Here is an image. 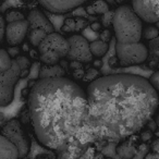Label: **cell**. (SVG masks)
<instances>
[{"label": "cell", "instance_id": "cell-24", "mask_svg": "<svg viewBox=\"0 0 159 159\" xmlns=\"http://www.w3.org/2000/svg\"><path fill=\"white\" fill-rule=\"evenodd\" d=\"M149 46H150V48H152V50L159 51V35L157 36L155 39L150 40V42H149Z\"/></svg>", "mask_w": 159, "mask_h": 159}, {"label": "cell", "instance_id": "cell-5", "mask_svg": "<svg viewBox=\"0 0 159 159\" xmlns=\"http://www.w3.org/2000/svg\"><path fill=\"white\" fill-rule=\"evenodd\" d=\"M27 21H29V40L33 46L37 47L43 39L48 34L55 32L52 23L50 22L46 14L38 9H33L27 14Z\"/></svg>", "mask_w": 159, "mask_h": 159}, {"label": "cell", "instance_id": "cell-26", "mask_svg": "<svg viewBox=\"0 0 159 159\" xmlns=\"http://www.w3.org/2000/svg\"><path fill=\"white\" fill-rule=\"evenodd\" d=\"M144 159H159V154H156V152H148Z\"/></svg>", "mask_w": 159, "mask_h": 159}, {"label": "cell", "instance_id": "cell-21", "mask_svg": "<svg viewBox=\"0 0 159 159\" xmlns=\"http://www.w3.org/2000/svg\"><path fill=\"white\" fill-rule=\"evenodd\" d=\"M23 19H25L24 14L19 11V10H9V11H7V13H6V16H5V20L7 23L23 20Z\"/></svg>", "mask_w": 159, "mask_h": 159}, {"label": "cell", "instance_id": "cell-22", "mask_svg": "<svg viewBox=\"0 0 159 159\" xmlns=\"http://www.w3.org/2000/svg\"><path fill=\"white\" fill-rule=\"evenodd\" d=\"M148 82L150 83L154 89L159 94V70L155 71L152 75H150L149 80H148Z\"/></svg>", "mask_w": 159, "mask_h": 159}, {"label": "cell", "instance_id": "cell-17", "mask_svg": "<svg viewBox=\"0 0 159 159\" xmlns=\"http://www.w3.org/2000/svg\"><path fill=\"white\" fill-rule=\"evenodd\" d=\"M91 47V52L93 55V57L96 58H102L106 55L107 50H108V44L105 40L99 39V40H94L89 45Z\"/></svg>", "mask_w": 159, "mask_h": 159}, {"label": "cell", "instance_id": "cell-27", "mask_svg": "<svg viewBox=\"0 0 159 159\" xmlns=\"http://www.w3.org/2000/svg\"><path fill=\"white\" fill-rule=\"evenodd\" d=\"M105 33H106V35H110V32H109V31H106V32H105ZM102 38H104V39H105V34L104 33H102ZM109 39H110V36H106V40H105V42H108V40Z\"/></svg>", "mask_w": 159, "mask_h": 159}, {"label": "cell", "instance_id": "cell-14", "mask_svg": "<svg viewBox=\"0 0 159 159\" xmlns=\"http://www.w3.org/2000/svg\"><path fill=\"white\" fill-rule=\"evenodd\" d=\"M64 76V70L59 64H43L39 70V79H50V77Z\"/></svg>", "mask_w": 159, "mask_h": 159}, {"label": "cell", "instance_id": "cell-6", "mask_svg": "<svg viewBox=\"0 0 159 159\" xmlns=\"http://www.w3.org/2000/svg\"><path fill=\"white\" fill-rule=\"evenodd\" d=\"M22 77V72L16 59L7 72H0V107L9 106L14 97V86Z\"/></svg>", "mask_w": 159, "mask_h": 159}, {"label": "cell", "instance_id": "cell-10", "mask_svg": "<svg viewBox=\"0 0 159 159\" xmlns=\"http://www.w3.org/2000/svg\"><path fill=\"white\" fill-rule=\"evenodd\" d=\"M30 24L27 19L7 23L6 25V40L11 46L20 45L29 34Z\"/></svg>", "mask_w": 159, "mask_h": 159}, {"label": "cell", "instance_id": "cell-28", "mask_svg": "<svg viewBox=\"0 0 159 159\" xmlns=\"http://www.w3.org/2000/svg\"><path fill=\"white\" fill-rule=\"evenodd\" d=\"M157 126H158V130H159V116L157 118Z\"/></svg>", "mask_w": 159, "mask_h": 159}, {"label": "cell", "instance_id": "cell-18", "mask_svg": "<svg viewBox=\"0 0 159 159\" xmlns=\"http://www.w3.org/2000/svg\"><path fill=\"white\" fill-rule=\"evenodd\" d=\"M13 59L10 56L9 51L5 48H0V72H7L12 68Z\"/></svg>", "mask_w": 159, "mask_h": 159}, {"label": "cell", "instance_id": "cell-30", "mask_svg": "<svg viewBox=\"0 0 159 159\" xmlns=\"http://www.w3.org/2000/svg\"><path fill=\"white\" fill-rule=\"evenodd\" d=\"M0 133H1V129H0Z\"/></svg>", "mask_w": 159, "mask_h": 159}, {"label": "cell", "instance_id": "cell-12", "mask_svg": "<svg viewBox=\"0 0 159 159\" xmlns=\"http://www.w3.org/2000/svg\"><path fill=\"white\" fill-rule=\"evenodd\" d=\"M20 152L16 146L0 133V159H19Z\"/></svg>", "mask_w": 159, "mask_h": 159}, {"label": "cell", "instance_id": "cell-15", "mask_svg": "<svg viewBox=\"0 0 159 159\" xmlns=\"http://www.w3.org/2000/svg\"><path fill=\"white\" fill-rule=\"evenodd\" d=\"M86 11L92 16L95 14H105L109 11V5L106 0H95L94 2L86 7Z\"/></svg>", "mask_w": 159, "mask_h": 159}, {"label": "cell", "instance_id": "cell-16", "mask_svg": "<svg viewBox=\"0 0 159 159\" xmlns=\"http://www.w3.org/2000/svg\"><path fill=\"white\" fill-rule=\"evenodd\" d=\"M86 21L81 18H71L66 19L63 24V30L66 32H77L83 30L86 26Z\"/></svg>", "mask_w": 159, "mask_h": 159}, {"label": "cell", "instance_id": "cell-7", "mask_svg": "<svg viewBox=\"0 0 159 159\" xmlns=\"http://www.w3.org/2000/svg\"><path fill=\"white\" fill-rule=\"evenodd\" d=\"M1 134L5 135L16 146L20 152V158H23L29 154L31 148V141L18 119L9 120L1 129Z\"/></svg>", "mask_w": 159, "mask_h": 159}, {"label": "cell", "instance_id": "cell-3", "mask_svg": "<svg viewBox=\"0 0 159 159\" xmlns=\"http://www.w3.org/2000/svg\"><path fill=\"white\" fill-rule=\"evenodd\" d=\"M113 33L116 37V56L123 66H136L146 61L148 48L141 42L143 21L131 6H120L113 12Z\"/></svg>", "mask_w": 159, "mask_h": 159}, {"label": "cell", "instance_id": "cell-1", "mask_svg": "<svg viewBox=\"0 0 159 159\" xmlns=\"http://www.w3.org/2000/svg\"><path fill=\"white\" fill-rule=\"evenodd\" d=\"M86 95V124L108 139H123L141 131L159 106V94L148 80L129 73L94 79Z\"/></svg>", "mask_w": 159, "mask_h": 159}, {"label": "cell", "instance_id": "cell-2", "mask_svg": "<svg viewBox=\"0 0 159 159\" xmlns=\"http://www.w3.org/2000/svg\"><path fill=\"white\" fill-rule=\"evenodd\" d=\"M27 105L36 139L50 149L63 148L86 123V91L66 76L39 79Z\"/></svg>", "mask_w": 159, "mask_h": 159}, {"label": "cell", "instance_id": "cell-11", "mask_svg": "<svg viewBox=\"0 0 159 159\" xmlns=\"http://www.w3.org/2000/svg\"><path fill=\"white\" fill-rule=\"evenodd\" d=\"M87 0H37L45 10L55 14L68 13L84 5Z\"/></svg>", "mask_w": 159, "mask_h": 159}, {"label": "cell", "instance_id": "cell-19", "mask_svg": "<svg viewBox=\"0 0 159 159\" xmlns=\"http://www.w3.org/2000/svg\"><path fill=\"white\" fill-rule=\"evenodd\" d=\"M158 35L159 29L157 26H155L154 24H147L145 27H143V37L148 42L155 39Z\"/></svg>", "mask_w": 159, "mask_h": 159}, {"label": "cell", "instance_id": "cell-13", "mask_svg": "<svg viewBox=\"0 0 159 159\" xmlns=\"http://www.w3.org/2000/svg\"><path fill=\"white\" fill-rule=\"evenodd\" d=\"M117 154L121 159H133L137 154V148L131 141H123L117 146Z\"/></svg>", "mask_w": 159, "mask_h": 159}, {"label": "cell", "instance_id": "cell-29", "mask_svg": "<svg viewBox=\"0 0 159 159\" xmlns=\"http://www.w3.org/2000/svg\"><path fill=\"white\" fill-rule=\"evenodd\" d=\"M104 159H111V158H104Z\"/></svg>", "mask_w": 159, "mask_h": 159}, {"label": "cell", "instance_id": "cell-4", "mask_svg": "<svg viewBox=\"0 0 159 159\" xmlns=\"http://www.w3.org/2000/svg\"><path fill=\"white\" fill-rule=\"evenodd\" d=\"M69 49L68 38L56 32L48 34L37 46L39 59L44 64H58L60 60L68 57Z\"/></svg>", "mask_w": 159, "mask_h": 159}, {"label": "cell", "instance_id": "cell-9", "mask_svg": "<svg viewBox=\"0 0 159 159\" xmlns=\"http://www.w3.org/2000/svg\"><path fill=\"white\" fill-rule=\"evenodd\" d=\"M132 9L143 22H159V0H132Z\"/></svg>", "mask_w": 159, "mask_h": 159}, {"label": "cell", "instance_id": "cell-8", "mask_svg": "<svg viewBox=\"0 0 159 159\" xmlns=\"http://www.w3.org/2000/svg\"><path fill=\"white\" fill-rule=\"evenodd\" d=\"M70 49L68 58L75 62H91L93 60V55L91 52V43L80 34H74L68 38Z\"/></svg>", "mask_w": 159, "mask_h": 159}, {"label": "cell", "instance_id": "cell-25", "mask_svg": "<svg viewBox=\"0 0 159 159\" xmlns=\"http://www.w3.org/2000/svg\"><path fill=\"white\" fill-rule=\"evenodd\" d=\"M152 149L154 152L159 154V137L154 141V143H152Z\"/></svg>", "mask_w": 159, "mask_h": 159}, {"label": "cell", "instance_id": "cell-20", "mask_svg": "<svg viewBox=\"0 0 159 159\" xmlns=\"http://www.w3.org/2000/svg\"><path fill=\"white\" fill-rule=\"evenodd\" d=\"M16 61L18 62L19 66H20V69H21L22 77L25 76V74L29 73L30 68H31V64H32L31 60L27 57H25V56H18V57L16 58Z\"/></svg>", "mask_w": 159, "mask_h": 159}, {"label": "cell", "instance_id": "cell-23", "mask_svg": "<svg viewBox=\"0 0 159 159\" xmlns=\"http://www.w3.org/2000/svg\"><path fill=\"white\" fill-rule=\"evenodd\" d=\"M6 20L5 16H0V44L2 43L3 38H6Z\"/></svg>", "mask_w": 159, "mask_h": 159}]
</instances>
